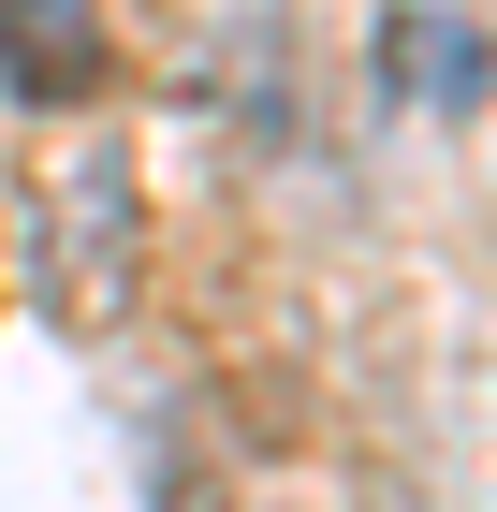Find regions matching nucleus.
Returning a JSON list of instances; mask_svg holds the SVG:
<instances>
[{
	"mask_svg": "<svg viewBox=\"0 0 497 512\" xmlns=\"http://www.w3.org/2000/svg\"><path fill=\"white\" fill-rule=\"evenodd\" d=\"M30 293L59 337H117L147 308V176L132 147H74L30 205Z\"/></svg>",
	"mask_w": 497,
	"mask_h": 512,
	"instance_id": "nucleus-1",
	"label": "nucleus"
},
{
	"mask_svg": "<svg viewBox=\"0 0 497 512\" xmlns=\"http://www.w3.org/2000/svg\"><path fill=\"white\" fill-rule=\"evenodd\" d=\"M103 88H117L103 0H0V103H30V118H88Z\"/></svg>",
	"mask_w": 497,
	"mask_h": 512,
	"instance_id": "nucleus-2",
	"label": "nucleus"
},
{
	"mask_svg": "<svg viewBox=\"0 0 497 512\" xmlns=\"http://www.w3.org/2000/svg\"><path fill=\"white\" fill-rule=\"evenodd\" d=\"M483 30H468V15H424V0H395L381 15V88L395 103H439V118H454V103H483Z\"/></svg>",
	"mask_w": 497,
	"mask_h": 512,
	"instance_id": "nucleus-3",
	"label": "nucleus"
}]
</instances>
